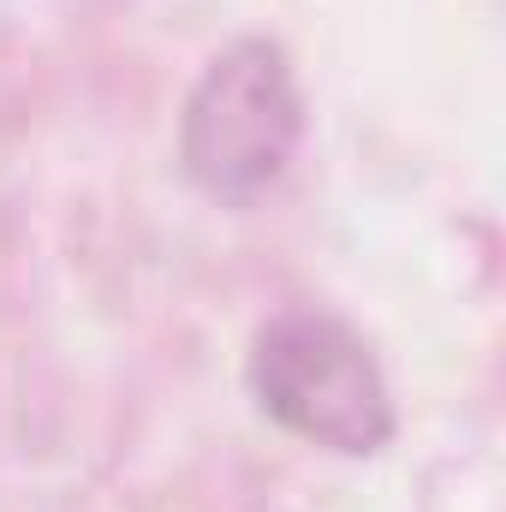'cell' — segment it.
<instances>
[{
  "label": "cell",
  "instance_id": "cell-1",
  "mask_svg": "<svg viewBox=\"0 0 506 512\" xmlns=\"http://www.w3.org/2000/svg\"><path fill=\"white\" fill-rule=\"evenodd\" d=\"M245 387L274 429L340 459H370L399 429L370 340L334 310L268 316L245 358Z\"/></svg>",
  "mask_w": 506,
  "mask_h": 512
},
{
  "label": "cell",
  "instance_id": "cell-2",
  "mask_svg": "<svg viewBox=\"0 0 506 512\" xmlns=\"http://www.w3.org/2000/svg\"><path fill=\"white\" fill-rule=\"evenodd\" d=\"M298 143L304 96L292 54L274 36L227 42L179 108V167L221 209H251L262 191H274Z\"/></svg>",
  "mask_w": 506,
  "mask_h": 512
}]
</instances>
